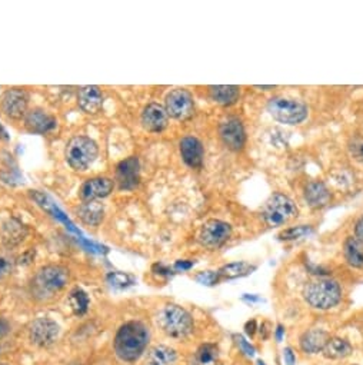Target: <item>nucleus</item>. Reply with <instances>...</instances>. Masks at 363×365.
Masks as SVG:
<instances>
[{
    "instance_id": "f257e3e1",
    "label": "nucleus",
    "mask_w": 363,
    "mask_h": 365,
    "mask_svg": "<svg viewBox=\"0 0 363 365\" xmlns=\"http://www.w3.org/2000/svg\"><path fill=\"white\" fill-rule=\"evenodd\" d=\"M149 331L139 321H131L122 326L115 337V351L126 362L136 361L146 350Z\"/></svg>"
},
{
    "instance_id": "f03ea898",
    "label": "nucleus",
    "mask_w": 363,
    "mask_h": 365,
    "mask_svg": "<svg viewBox=\"0 0 363 365\" xmlns=\"http://www.w3.org/2000/svg\"><path fill=\"white\" fill-rule=\"evenodd\" d=\"M71 272L62 265L41 267L32 281V291L39 298H49L65 290L69 284Z\"/></svg>"
},
{
    "instance_id": "7ed1b4c3",
    "label": "nucleus",
    "mask_w": 363,
    "mask_h": 365,
    "mask_svg": "<svg viewBox=\"0 0 363 365\" xmlns=\"http://www.w3.org/2000/svg\"><path fill=\"white\" fill-rule=\"evenodd\" d=\"M99 155V148L96 142L88 136L72 138L65 149V158L73 170H88Z\"/></svg>"
},
{
    "instance_id": "20e7f679",
    "label": "nucleus",
    "mask_w": 363,
    "mask_h": 365,
    "mask_svg": "<svg viewBox=\"0 0 363 365\" xmlns=\"http://www.w3.org/2000/svg\"><path fill=\"white\" fill-rule=\"evenodd\" d=\"M304 296L310 307L317 310H329L339 304L342 291L339 284L332 281V279H317L305 288Z\"/></svg>"
},
{
    "instance_id": "39448f33",
    "label": "nucleus",
    "mask_w": 363,
    "mask_h": 365,
    "mask_svg": "<svg viewBox=\"0 0 363 365\" xmlns=\"http://www.w3.org/2000/svg\"><path fill=\"white\" fill-rule=\"evenodd\" d=\"M162 331L172 338H185L194 331V319L190 314L178 305L165 307L158 317Z\"/></svg>"
},
{
    "instance_id": "423d86ee",
    "label": "nucleus",
    "mask_w": 363,
    "mask_h": 365,
    "mask_svg": "<svg viewBox=\"0 0 363 365\" xmlns=\"http://www.w3.org/2000/svg\"><path fill=\"white\" fill-rule=\"evenodd\" d=\"M268 111L276 121L286 125H297L308 118V107L305 103L282 96L272 98L268 103Z\"/></svg>"
},
{
    "instance_id": "0eeeda50",
    "label": "nucleus",
    "mask_w": 363,
    "mask_h": 365,
    "mask_svg": "<svg viewBox=\"0 0 363 365\" xmlns=\"http://www.w3.org/2000/svg\"><path fill=\"white\" fill-rule=\"evenodd\" d=\"M262 215L269 226H279L296 217L297 208L288 195L277 192L266 201Z\"/></svg>"
},
{
    "instance_id": "6e6552de",
    "label": "nucleus",
    "mask_w": 363,
    "mask_h": 365,
    "mask_svg": "<svg viewBox=\"0 0 363 365\" xmlns=\"http://www.w3.org/2000/svg\"><path fill=\"white\" fill-rule=\"evenodd\" d=\"M165 109L167 115L178 121H186L195 112L194 98L185 89H175L166 96Z\"/></svg>"
},
{
    "instance_id": "1a4fd4ad",
    "label": "nucleus",
    "mask_w": 363,
    "mask_h": 365,
    "mask_svg": "<svg viewBox=\"0 0 363 365\" xmlns=\"http://www.w3.org/2000/svg\"><path fill=\"white\" fill-rule=\"evenodd\" d=\"M232 233V228L227 222L219 220H210L203 224L199 232V242L207 249L221 248Z\"/></svg>"
},
{
    "instance_id": "9d476101",
    "label": "nucleus",
    "mask_w": 363,
    "mask_h": 365,
    "mask_svg": "<svg viewBox=\"0 0 363 365\" xmlns=\"http://www.w3.org/2000/svg\"><path fill=\"white\" fill-rule=\"evenodd\" d=\"M29 94L22 88H13L3 94L2 96V111L3 114L15 121L25 119L29 112Z\"/></svg>"
},
{
    "instance_id": "9b49d317",
    "label": "nucleus",
    "mask_w": 363,
    "mask_h": 365,
    "mask_svg": "<svg viewBox=\"0 0 363 365\" xmlns=\"http://www.w3.org/2000/svg\"><path fill=\"white\" fill-rule=\"evenodd\" d=\"M60 328L50 318H37L30 326V341L37 347H50L59 338Z\"/></svg>"
},
{
    "instance_id": "f8f14e48",
    "label": "nucleus",
    "mask_w": 363,
    "mask_h": 365,
    "mask_svg": "<svg viewBox=\"0 0 363 365\" xmlns=\"http://www.w3.org/2000/svg\"><path fill=\"white\" fill-rule=\"evenodd\" d=\"M140 181V163L136 157L122 161L116 166V182L122 190H132Z\"/></svg>"
},
{
    "instance_id": "ddd939ff",
    "label": "nucleus",
    "mask_w": 363,
    "mask_h": 365,
    "mask_svg": "<svg viewBox=\"0 0 363 365\" xmlns=\"http://www.w3.org/2000/svg\"><path fill=\"white\" fill-rule=\"evenodd\" d=\"M115 188V182L111 178L97 177L88 179L80 186L79 197L83 202H92L109 197Z\"/></svg>"
},
{
    "instance_id": "4468645a",
    "label": "nucleus",
    "mask_w": 363,
    "mask_h": 365,
    "mask_svg": "<svg viewBox=\"0 0 363 365\" xmlns=\"http://www.w3.org/2000/svg\"><path fill=\"white\" fill-rule=\"evenodd\" d=\"M219 134L223 143L232 150H241L245 146V127L238 118H229L223 121L219 129Z\"/></svg>"
},
{
    "instance_id": "2eb2a0df",
    "label": "nucleus",
    "mask_w": 363,
    "mask_h": 365,
    "mask_svg": "<svg viewBox=\"0 0 363 365\" xmlns=\"http://www.w3.org/2000/svg\"><path fill=\"white\" fill-rule=\"evenodd\" d=\"M28 235L29 229L26 225L16 218H9L0 225V238H2L3 247L8 249L19 247L28 238Z\"/></svg>"
},
{
    "instance_id": "dca6fc26",
    "label": "nucleus",
    "mask_w": 363,
    "mask_h": 365,
    "mask_svg": "<svg viewBox=\"0 0 363 365\" xmlns=\"http://www.w3.org/2000/svg\"><path fill=\"white\" fill-rule=\"evenodd\" d=\"M24 123H25V127L28 129L29 132L37 134V135H45V134L52 132L57 125L56 119L50 114H48L46 111L40 109V107H35V109H30L26 114Z\"/></svg>"
},
{
    "instance_id": "f3484780",
    "label": "nucleus",
    "mask_w": 363,
    "mask_h": 365,
    "mask_svg": "<svg viewBox=\"0 0 363 365\" xmlns=\"http://www.w3.org/2000/svg\"><path fill=\"white\" fill-rule=\"evenodd\" d=\"M169 115L165 106L159 103H149L142 112V125L149 132H162L167 126Z\"/></svg>"
},
{
    "instance_id": "a211bd4d",
    "label": "nucleus",
    "mask_w": 363,
    "mask_h": 365,
    "mask_svg": "<svg viewBox=\"0 0 363 365\" xmlns=\"http://www.w3.org/2000/svg\"><path fill=\"white\" fill-rule=\"evenodd\" d=\"M77 105L84 114L88 115L97 114L102 109L103 105L102 91L97 88V86L93 84L83 86L77 94Z\"/></svg>"
},
{
    "instance_id": "6ab92c4d",
    "label": "nucleus",
    "mask_w": 363,
    "mask_h": 365,
    "mask_svg": "<svg viewBox=\"0 0 363 365\" xmlns=\"http://www.w3.org/2000/svg\"><path fill=\"white\" fill-rule=\"evenodd\" d=\"M180 148V155L185 161V163L190 168H201L203 163V145L202 142L195 136H186L179 143Z\"/></svg>"
},
{
    "instance_id": "aec40b11",
    "label": "nucleus",
    "mask_w": 363,
    "mask_h": 365,
    "mask_svg": "<svg viewBox=\"0 0 363 365\" xmlns=\"http://www.w3.org/2000/svg\"><path fill=\"white\" fill-rule=\"evenodd\" d=\"M76 213L83 224L89 226H97L103 221L104 208L97 201L83 202L76 208Z\"/></svg>"
},
{
    "instance_id": "412c9836",
    "label": "nucleus",
    "mask_w": 363,
    "mask_h": 365,
    "mask_svg": "<svg viewBox=\"0 0 363 365\" xmlns=\"http://www.w3.org/2000/svg\"><path fill=\"white\" fill-rule=\"evenodd\" d=\"M329 341V335L324 330H310L301 337V348L308 354H317L324 351Z\"/></svg>"
},
{
    "instance_id": "4be33fe9",
    "label": "nucleus",
    "mask_w": 363,
    "mask_h": 365,
    "mask_svg": "<svg viewBox=\"0 0 363 365\" xmlns=\"http://www.w3.org/2000/svg\"><path fill=\"white\" fill-rule=\"evenodd\" d=\"M210 92V98L215 100L219 105L227 106V105H233L234 102L238 100L241 91L238 86H233V84H219V86H210L209 88Z\"/></svg>"
},
{
    "instance_id": "5701e85b",
    "label": "nucleus",
    "mask_w": 363,
    "mask_h": 365,
    "mask_svg": "<svg viewBox=\"0 0 363 365\" xmlns=\"http://www.w3.org/2000/svg\"><path fill=\"white\" fill-rule=\"evenodd\" d=\"M305 198L310 206H324L329 202L331 193L322 182H310L305 189Z\"/></svg>"
},
{
    "instance_id": "b1692460",
    "label": "nucleus",
    "mask_w": 363,
    "mask_h": 365,
    "mask_svg": "<svg viewBox=\"0 0 363 365\" xmlns=\"http://www.w3.org/2000/svg\"><path fill=\"white\" fill-rule=\"evenodd\" d=\"M176 351L170 347L158 346L147 354L146 365H174L176 362Z\"/></svg>"
},
{
    "instance_id": "393cba45",
    "label": "nucleus",
    "mask_w": 363,
    "mask_h": 365,
    "mask_svg": "<svg viewBox=\"0 0 363 365\" xmlns=\"http://www.w3.org/2000/svg\"><path fill=\"white\" fill-rule=\"evenodd\" d=\"M351 353H352V346L346 339H342V338H329L328 344L324 348L325 357L332 358V359L345 358Z\"/></svg>"
},
{
    "instance_id": "a878e982",
    "label": "nucleus",
    "mask_w": 363,
    "mask_h": 365,
    "mask_svg": "<svg viewBox=\"0 0 363 365\" xmlns=\"http://www.w3.org/2000/svg\"><path fill=\"white\" fill-rule=\"evenodd\" d=\"M344 253L346 261L353 268H363V244L356 238H348L344 245Z\"/></svg>"
},
{
    "instance_id": "bb28decb",
    "label": "nucleus",
    "mask_w": 363,
    "mask_h": 365,
    "mask_svg": "<svg viewBox=\"0 0 363 365\" xmlns=\"http://www.w3.org/2000/svg\"><path fill=\"white\" fill-rule=\"evenodd\" d=\"M194 365H221L218 347L213 344H203L195 354Z\"/></svg>"
},
{
    "instance_id": "cd10ccee",
    "label": "nucleus",
    "mask_w": 363,
    "mask_h": 365,
    "mask_svg": "<svg viewBox=\"0 0 363 365\" xmlns=\"http://www.w3.org/2000/svg\"><path fill=\"white\" fill-rule=\"evenodd\" d=\"M252 271H254V267L246 264V262H232L227 264L225 267H222L218 274L221 278L225 279H234V278H239V276H245L252 274Z\"/></svg>"
},
{
    "instance_id": "c85d7f7f",
    "label": "nucleus",
    "mask_w": 363,
    "mask_h": 365,
    "mask_svg": "<svg viewBox=\"0 0 363 365\" xmlns=\"http://www.w3.org/2000/svg\"><path fill=\"white\" fill-rule=\"evenodd\" d=\"M69 304L76 315H83L89 308V296L86 292L77 288L71 292Z\"/></svg>"
},
{
    "instance_id": "c756f323",
    "label": "nucleus",
    "mask_w": 363,
    "mask_h": 365,
    "mask_svg": "<svg viewBox=\"0 0 363 365\" xmlns=\"http://www.w3.org/2000/svg\"><path fill=\"white\" fill-rule=\"evenodd\" d=\"M15 264V258L8 251H0V279L13 272Z\"/></svg>"
},
{
    "instance_id": "7c9ffc66",
    "label": "nucleus",
    "mask_w": 363,
    "mask_h": 365,
    "mask_svg": "<svg viewBox=\"0 0 363 365\" xmlns=\"http://www.w3.org/2000/svg\"><path fill=\"white\" fill-rule=\"evenodd\" d=\"M312 232V226H306V225H301V226H295V228H289L285 232L281 233V238L282 240H297V238H304V236L309 235Z\"/></svg>"
},
{
    "instance_id": "2f4dec72",
    "label": "nucleus",
    "mask_w": 363,
    "mask_h": 365,
    "mask_svg": "<svg viewBox=\"0 0 363 365\" xmlns=\"http://www.w3.org/2000/svg\"><path fill=\"white\" fill-rule=\"evenodd\" d=\"M108 279H109V283L113 287H119V288L129 287L132 284V281H133L131 275L123 274V272H112V274L108 275Z\"/></svg>"
},
{
    "instance_id": "473e14b6",
    "label": "nucleus",
    "mask_w": 363,
    "mask_h": 365,
    "mask_svg": "<svg viewBox=\"0 0 363 365\" xmlns=\"http://www.w3.org/2000/svg\"><path fill=\"white\" fill-rule=\"evenodd\" d=\"M219 274L218 272H213V271H205V272H201L196 275V281L202 285H215L219 283Z\"/></svg>"
},
{
    "instance_id": "72a5a7b5",
    "label": "nucleus",
    "mask_w": 363,
    "mask_h": 365,
    "mask_svg": "<svg viewBox=\"0 0 363 365\" xmlns=\"http://www.w3.org/2000/svg\"><path fill=\"white\" fill-rule=\"evenodd\" d=\"M234 338H236V342H238V346L241 347L242 353H245L249 357H253L254 355V348L250 346V344L242 335H236Z\"/></svg>"
},
{
    "instance_id": "f704fd0d",
    "label": "nucleus",
    "mask_w": 363,
    "mask_h": 365,
    "mask_svg": "<svg viewBox=\"0 0 363 365\" xmlns=\"http://www.w3.org/2000/svg\"><path fill=\"white\" fill-rule=\"evenodd\" d=\"M283 358H285V364H286V365H295V362H296V357H295V354H293L292 348H285V351H283Z\"/></svg>"
},
{
    "instance_id": "c9c22d12",
    "label": "nucleus",
    "mask_w": 363,
    "mask_h": 365,
    "mask_svg": "<svg viewBox=\"0 0 363 365\" xmlns=\"http://www.w3.org/2000/svg\"><path fill=\"white\" fill-rule=\"evenodd\" d=\"M355 233H356V240L363 244V217L357 221L356 228H355Z\"/></svg>"
},
{
    "instance_id": "e433bc0d",
    "label": "nucleus",
    "mask_w": 363,
    "mask_h": 365,
    "mask_svg": "<svg viewBox=\"0 0 363 365\" xmlns=\"http://www.w3.org/2000/svg\"><path fill=\"white\" fill-rule=\"evenodd\" d=\"M192 267H194V262L192 261H178L175 264V269H178V271H187Z\"/></svg>"
},
{
    "instance_id": "4c0bfd02",
    "label": "nucleus",
    "mask_w": 363,
    "mask_h": 365,
    "mask_svg": "<svg viewBox=\"0 0 363 365\" xmlns=\"http://www.w3.org/2000/svg\"><path fill=\"white\" fill-rule=\"evenodd\" d=\"M353 154L356 158L363 161V142L359 143H353Z\"/></svg>"
},
{
    "instance_id": "58836bf2",
    "label": "nucleus",
    "mask_w": 363,
    "mask_h": 365,
    "mask_svg": "<svg viewBox=\"0 0 363 365\" xmlns=\"http://www.w3.org/2000/svg\"><path fill=\"white\" fill-rule=\"evenodd\" d=\"M245 330H246V334H248V335L253 337L254 332H256V321H254V319L249 321L248 324H246V327H245Z\"/></svg>"
},
{
    "instance_id": "ea45409f",
    "label": "nucleus",
    "mask_w": 363,
    "mask_h": 365,
    "mask_svg": "<svg viewBox=\"0 0 363 365\" xmlns=\"http://www.w3.org/2000/svg\"><path fill=\"white\" fill-rule=\"evenodd\" d=\"M8 331H9V324L3 318H0V338H2Z\"/></svg>"
},
{
    "instance_id": "a19ab883",
    "label": "nucleus",
    "mask_w": 363,
    "mask_h": 365,
    "mask_svg": "<svg viewBox=\"0 0 363 365\" xmlns=\"http://www.w3.org/2000/svg\"><path fill=\"white\" fill-rule=\"evenodd\" d=\"M283 334H285V330H283L282 326H279V327L276 328V339H277V341H282Z\"/></svg>"
},
{
    "instance_id": "79ce46f5",
    "label": "nucleus",
    "mask_w": 363,
    "mask_h": 365,
    "mask_svg": "<svg viewBox=\"0 0 363 365\" xmlns=\"http://www.w3.org/2000/svg\"><path fill=\"white\" fill-rule=\"evenodd\" d=\"M0 139H9L8 136V132H6V129L0 125Z\"/></svg>"
},
{
    "instance_id": "37998d69",
    "label": "nucleus",
    "mask_w": 363,
    "mask_h": 365,
    "mask_svg": "<svg viewBox=\"0 0 363 365\" xmlns=\"http://www.w3.org/2000/svg\"><path fill=\"white\" fill-rule=\"evenodd\" d=\"M254 88L262 89V91H270V89H273V88H274V86H254Z\"/></svg>"
},
{
    "instance_id": "c03bdc74",
    "label": "nucleus",
    "mask_w": 363,
    "mask_h": 365,
    "mask_svg": "<svg viewBox=\"0 0 363 365\" xmlns=\"http://www.w3.org/2000/svg\"><path fill=\"white\" fill-rule=\"evenodd\" d=\"M258 364H259V365H265V362H263V361H259Z\"/></svg>"
},
{
    "instance_id": "a18cd8bd",
    "label": "nucleus",
    "mask_w": 363,
    "mask_h": 365,
    "mask_svg": "<svg viewBox=\"0 0 363 365\" xmlns=\"http://www.w3.org/2000/svg\"><path fill=\"white\" fill-rule=\"evenodd\" d=\"M0 365H5V364H0Z\"/></svg>"
}]
</instances>
